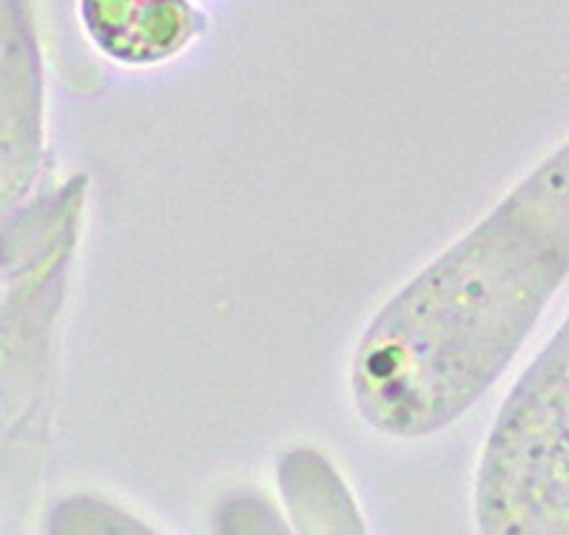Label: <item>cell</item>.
<instances>
[{
    "label": "cell",
    "instance_id": "1",
    "mask_svg": "<svg viewBox=\"0 0 569 535\" xmlns=\"http://www.w3.org/2000/svg\"><path fill=\"white\" fill-rule=\"evenodd\" d=\"M80 18L100 52L129 66L174 58L200 29L188 0H80Z\"/></svg>",
    "mask_w": 569,
    "mask_h": 535
}]
</instances>
